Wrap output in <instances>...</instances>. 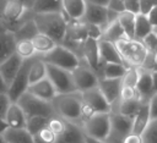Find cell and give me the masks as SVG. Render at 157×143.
<instances>
[{"instance_id":"obj_35","label":"cell","mask_w":157,"mask_h":143,"mask_svg":"<svg viewBox=\"0 0 157 143\" xmlns=\"http://www.w3.org/2000/svg\"><path fill=\"white\" fill-rule=\"evenodd\" d=\"M126 68L128 67L125 65H121V64H103L101 78L121 79Z\"/></svg>"},{"instance_id":"obj_24","label":"cell","mask_w":157,"mask_h":143,"mask_svg":"<svg viewBox=\"0 0 157 143\" xmlns=\"http://www.w3.org/2000/svg\"><path fill=\"white\" fill-rule=\"evenodd\" d=\"M63 13L67 20H80L86 10V0H61Z\"/></svg>"},{"instance_id":"obj_26","label":"cell","mask_w":157,"mask_h":143,"mask_svg":"<svg viewBox=\"0 0 157 143\" xmlns=\"http://www.w3.org/2000/svg\"><path fill=\"white\" fill-rule=\"evenodd\" d=\"M153 26L147 15L137 13L135 21V39L145 40L151 33H153Z\"/></svg>"},{"instance_id":"obj_22","label":"cell","mask_w":157,"mask_h":143,"mask_svg":"<svg viewBox=\"0 0 157 143\" xmlns=\"http://www.w3.org/2000/svg\"><path fill=\"white\" fill-rule=\"evenodd\" d=\"M136 89L141 97V100L148 103L150 98L153 95V82H152V72L142 70L140 73V78L136 84Z\"/></svg>"},{"instance_id":"obj_10","label":"cell","mask_w":157,"mask_h":143,"mask_svg":"<svg viewBox=\"0 0 157 143\" xmlns=\"http://www.w3.org/2000/svg\"><path fill=\"white\" fill-rule=\"evenodd\" d=\"M110 134L105 142L121 143L125 136L132 132V119L126 117L118 111H110Z\"/></svg>"},{"instance_id":"obj_50","label":"cell","mask_w":157,"mask_h":143,"mask_svg":"<svg viewBox=\"0 0 157 143\" xmlns=\"http://www.w3.org/2000/svg\"><path fill=\"white\" fill-rule=\"evenodd\" d=\"M7 88H9V86L6 84L5 79L2 78V76H1V73H0V94H1V93H6V92H7Z\"/></svg>"},{"instance_id":"obj_46","label":"cell","mask_w":157,"mask_h":143,"mask_svg":"<svg viewBox=\"0 0 157 143\" xmlns=\"http://www.w3.org/2000/svg\"><path fill=\"white\" fill-rule=\"evenodd\" d=\"M125 11L132 12L135 15L140 13V0H124Z\"/></svg>"},{"instance_id":"obj_51","label":"cell","mask_w":157,"mask_h":143,"mask_svg":"<svg viewBox=\"0 0 157 143\" xmlns=\"http://www.w3.org/2000/svg\"><path fill=\"white\" fill-rule=\"evenodd\" d=\"M90 2H93V4H97V5H101V6H108V4L110 2V0H87Z\"/></svg>"},{"instance_id":"obj_48","label":"cell","mask_w":157,"mask_h":143,"mask_svg":"<svg viewBox=\"0 0 157 143\" xmlns=\"http://www.w3.org/2000/svg\"><path fill=\"white\" fill-rule=\"evenodd\" d=\"M121 143H144L142 139V134H137V133H129L128 136H125V138L123 139Z\"/></svg>"},{"instance_id":"obj_20","label":"cell","mask_w":157,"mask_h":143,"mask_svg":"<svg viewBox=\"0 0 157 143\" xmlns=\"http://www.w3.org/2000/svg\"><path fill=\"white\" fill-rule=\"evenodd\" d=\"M82 126L66 120V127L64 132L56 137L55 143H86Z\"/></svg>"},{"instance_id":"obj_16","label":"cell","mask_w":157,"mask_h":143,"mask_svg":"<svg viewBox=\"0 0 157 143\" xmlns=\"http://www.w3.org/2000/svg\"><path fill=\"white\" fill-rule=\"evenodd\" d=\"M98 88L107 99V101L113 106L119 101L120 89H121V79H110V78H99Z\"/></svg>"},{"instance_id":"obj_8","label":"cell","mask_w":157,"mask_h":143,"mask_svg":"<svg viewBox=\"0 0 157 143\" xmlns=\"http://www.w3.org/2000/svg\"><path fill=\"white\" fill-rule=\"evenodd\" d=\"M16 103L20 104V106L23 109V111H25L27 117H31V116L50 117V116H53L55 114L52 103L42 100V99L32 95L28 92L23 93Z\"/></svg>"},{"instance_id":"obj_13","label":"cell","mask_w":157,"mask_h":143,"mask_svg":"<svg viewBox=\"0 0 157 143\" xmlns=\"http://www.w3.org/2000/svg\"><path fill=\"white\" fill-rule=\"evenodd\" d=\"M78 57L82 64H86L88 67H91L101 78L102 73V67L103 64L99 57V48H98V40L96 39H87L85 44L82 45Z\"/></svg>"},{"instance_id":"obj_49","label":"cell","mask_w":157,"mask_h":143,"mask_svg":"<svg viewBox=\"0 0 157 143\" xmlns=\"http://www.w3.org/2000/svg\"><path fill=\"white\" fill-rule=\"evenodd\" d=\"M147 16H148V18H150L152 26H153V27H157V6H156Z\"/></svg>"},{"instance_id":"obj_23","label":"cell","mask_w":157,"mask_h":143,"mask_svg":"<svg viewBox=\"0 0 157 143\" xmlns=\"http://www.w3.org/2000/svg\"><path fill=\"white\" fill-rule=\"evenodd\" d=\"M15 34L10 31H4L0 33V65L15 54L16 48Z\"/></svg>"},{"instance_id":"obj_33","label":"cell","mask_w":157,"mask_h":143,"mask_svg":"<svg viewBox=\"0 0 157 143\" xmlns=\"http://www.w3.org/2000/svg\"><path fill=\"white\" fill-rule=\"evenodd\" d=\"M135 21H136V15L132 12L124 11L118 15V22L129 39L135 38Z\"/></svg>"},{"instance_id":"obj_54","label":"cell","mask_w":157,"mask_h":143,"mask_svg":"<svg viewBox=\"0 0 157 143\" xmlns=\"http://www.w3.org/2000/svg\"><path fill=\"white\" fill-rule=\"evenodd\" d=\"M7 128H9V127H7L6 122H5V120H4V119H0V133H4Z\"/></svg>"},{"instance_id":"obj_6","label":"cell","mask_w":157,"mask_h":143,"mask_svg":"<svg viewBox=\"0 0 157 143\" xmlns=\"http://www.w3.org/2000/svg\"><path fill=\"white\" fill-rule=\"evenodd\" d=\"M40 57L47 64L54 65L56 67H60V68H64L71 72L81 64V60L76 55V53H74L71 49H69L67 46L63 44H58L50 53Z\"/></svg>"},{"instance_id":"obj_56","label":"cell","mask_w":157,"mask_h":143,"mask_svg":"<svg viewBox=\"0 0 157 143\" xmlns=\"http://www.w3.org/2000/svg\"><path fill=\"white\" fill-rule=\"evenodd\" d=\"M0 143H7V142L5 141V137H4L2 133H0Z\"/></svg>"},{"instance_id":"obj_31","label":"cell","mask_w":157,"mask_h":143,"mask_svg":"<svg viewBox=\"0 0 157 143\" xmlns=\"http://www.w3.org/2000/svg\"><path fill=\"white\" fill-rule=\"evenodd\" d=\"M2 134L7 143H34L33 136L26 128H7Z\"/></svg>"},{"instance_id":"obj_1","label":"cell","mask_w":157,"mask_h":143,"mask_svg":"<svg viewBox=\"0 0 157 143\" xmlns=\"http://www.w3.org/2000/svg\"><path fill=\"white\" fill-rule=\"evenodd\" d=\"M102 29L94 24L87 23L83 18L67 20L66 33L63 45L71 49L78 56V53L87 39L99 40L102 38Z\"/></svg>"},{"instance_id":"obj_25","label":"cell","mask_w":157,"mask_h":143,"mask_svg":"<svg viewBox=\"0 0 157 143\" xmlns=\"http://www.w3.org/2000/svg\"><path fill=\"white\" fill-rule=\"evenodd\" d=\"M150 122H151V114H150L148 103H142L140 110L132 119V133L142 134Z\"/></svg>"},{"instance_id":"obj_41","label":"cell","mask_w":157,"mask_h":143,"mask_svg":"<svg viewBox=\"0 0 157 143\" xmlns=\"http://www.w3.org/2000/svg\"><path fill=\"white\" fill-rule=\"evenodd\" d=\"M55 141H56V136L48 126L33 136L34 143H55Z\"/></svg>"},{"instance_id":"obj_53","label":"cell","mask_w":157,"mask_h":143,"mask_svg":"<svg viewBox=\"0 0 157 143\" xmlns=\"http://www.w3.org/2000/svg\"><path fill=\"white\" fill-rule=\"evenodd\" d=\"M85 142L86 143H108L105 141H98V139H94V138H91V137H85Z\"/></svg>"},{"instance_id":"obj_5","label":"cell","mask_w":157,"mask_h":143,"mask_svg":"<svg viewBox=\"0 0 157 143\" xmlns=\"http://www.w3.org/2000/svg\"><path fill=\"white\" fill-rule=\"evenodd\" d=\"M126 67H141L148 54V48L142 40L124 38L115 43Z\"/></svg>"},{"instance_id":"obj_9","label":"cell","mask_w":157,"mask_h":143,"mask_svg":"<svg viewBox=\"0 0 157 143\" xmlns=\"http://www.w3.org/2000/svg\"><path fill=\"white\" fill-rule=\"evenodd\" d=\"M47 78L53 83L58 94L71 93V92L77 90L75 87V83H74L71 71L47 64Z\"/></svg>"},{"instance_id":"obj_7","label":"cell","mask_w":157,"mask_h":143,"mask_svg":"<svg viewBox=\"0 0 157 143\" xmlns=\"http://www.w3.org/2000/svg\"><path fill=\"white\" fill-rule=\"evenodd\" d=\"M110 112H97L82 123L85 136L107 141L110 134Z\"/></svg>"},{"instance_id":"obj_32","label":"cell","mask_w":157,"mask_h":143,"mask_svg":"<svg viewBox=\"0 0 157 143\" xmlns=\"http://www.w3.org/2000/svg\"><path fill=\"white\" fill-rule=\"evenodd\" d=\"M32 11L34 13L63 12V4L61 0H34Z\"/></svg>"},{"instance_id":"obj_12","label":"cell","mask_w":157,"mask_h":143,"mask_svg":"<svg viewBox=\"0 0 157 143\" xmlns=\"http://www.w3.org/2000/svg\"><path fill=\"white\" fill-rule=\"evenodd\" d=\"M29 64H31V59L25 60L21 70L12 79V82L9 84L6 94L9 95L12 103H16L20 99V97L27 92L29 87Z\"/></svg>"},{"instance_id":"obj_43","label":"cell","mask_w":157,"mask_h":143,"mask_svg":"<svg viewBox=\"0 0 157 143\" xmlns=\"http://www.w3.org/2000/svg\"><path fill=\"white\" fill-rule=\"evenodd\" d=\"M157 6V0H140V13L148 15Z\"/></svg>"},{"instance_id":"obj_57","label":"cell","mask_w":157,"mask_h":143,"mask_svg":"<svg viewBox=\"0 0 157 143\" xmlns=\"http://www.w3.org/2000/svg\"><path fill=\"white\" fill-rule=\"evenodd\" d=\"M4 31H6V29H5V27H4V24H2V22H1V20H0V33L4 32Z\"/></svg>"},{"instance_id":"obj_44","label":"cell","mask_w":157,"mask_h":143,"mask_svg":"<svg viewBox=\"0 0 157 143\" xmlns=\"http://www.w3.org/2000/svg\"><path fill=\"white\" fill-rule=\"evenodd\" d=\"M12 101L10 100L9 95L6 93H1L0 94V119H4L5 115H6V111L10 106Z\"/></svg>"},{"instance_id":"obj_15","label":"cell","mask_w":157,"mask_h":143,"mask_svg":"<svg viewBox=\"0 0 157 143\" xmlns=\"http://www.w3.org/2000/svg\"><path fill=\"white\" fill-rule=\"evenodd\" d=\"M83 103L91 108L96 114L97 112H110L112 111V105L107 101L102 92L99 90L98 87L92 88L90 90H86L82 93Z\"/></svg>"},{"instance_id":"obj_55","label":"cell","mask_w":157,"mask_h":143,"mask_svg":"<svg viewBox=\"0 0 157 143\" xmlns=\"http://www.w3.org/2000/svg\"><path fill=\"white\" fill-rule=\"evenodd\" d=\"M17 1H20V2H22L23 5H26L28 9H31L32 10V6H33V4H34V0H17Z\"/></svg>"},{"instance_id":"obj_19","label":"cell","mask_w":157,"mask_h":143,"mask_svg":"<svg viewBox=\"0 0 157 143\" xmlns=\"http://www.w3.org/2000/svg\"><path fill=\"white\" fill-rule=\"evenodd\" d=\"M9 128H26L27 116L18 103H11L4 117Z\"/></svg>"},{"instance_id":"obj_38","label":"cell","mask_w":157,"mask_h":143,"mask_svg":"<svg viewBox=\"0 0 157 143\" xmlns=\"http://www.w3.org/2000/svg\"><path fill=\"white\" fill-rule=\"evenodd\" d=\"M140 73H141V68L140 67H128L123 78H121V84L123 86H131V87H136L137 81L140 78Z\"/></svg>"},{"instance_id":"obj_17","label":"cell","mask_w":157,"mask_h":143,"mask_svg":"<svg viewBox=\"0 0 157 143\" xmlns=\"http://www.w3.org/2000/svg\"><path fill=\"white\" fill-rule=\"evenodd\" d=\"M27 92L31 93L32 95L42 99V100L49 101V103H52L54 100V98L58 95V92L55 90L53 83L48 78H44V79H42L39 82L29 84Z\"/></svg>"},{"instance_id":"obj_21","label":"cell","mask_w":157,"mask_h":143,"mask_svg":"<svg viewBox=\"0 0 157 143\" xmlns=\"http://www.w3.org/2000/svg\"><path fill=\"white\" fill-rule=\"evenodd\" d=\"M23 62H25V60H22L17 54H13L12 56H10L7 60H5L0 65V73H1V76L5 79L7 86L16 77V75L21 70Z\"/></svg>"},{"instance_id":"obj_4","label":"cell","mask_w":157,"mask_h":143,"mask_svg":"<svg viewBox=\"0 0 157 143\" xmlns=\"http://www.w3.org/2000/svg\"><path fill=\"white\" fill-rule=\"evenodd\" d=\"M34 22L38 27L39 33L50 37L58 44L64 43L67 18L63 12L34 13Z\"/></svg>"},{"instance_id":"obj_42","label":"cell","mask_w":157,"mask_h":143,"mask_svg":"<svg viewBox=\"0 0 157 143\" xmlns=\"http://www.w3.org/2000/svg\"><path fill=\"white\" fill-rule=\"evenodd\" d=\"M142 139L144 143H157V119L151 120L142 133Z\"/></svg>"},{"instance_id":"obj_2","label":"cell","mask_w":157,"mask_h":143,"mask_svg":"<svg viewBox=\"0 0 157 143\" xmlns=\"http://www.w3.org/2000/svg\"><path fill=\"white\" fill-rule=\"evenodd\" d=\"M54 112L63 119L77 123L82 126L81 114H82V105H83V98L82 93L78 90L71 92V93H64L58 94L54 100L52 101Z\"/></svg>"},{"instance_id":"obj_59","label":"cell","mask_w":157,"mask_h":143,"mask_svg":"<svg viewBox=\"0 0 157 143\" xmlns=\"http://www.w3.org/2000/svg\"><path fill=\"white\" fill-rule=\"evenodd\" d=\"M153 32H155V33L157 34V27H155V28H153Z\"/></svg>"},{"instance_id":"obj_45","label":"cell","mask_w":157,"mask_h":143,"mask_svg":"<svg viewBox=\"0 0 157 143\" xmlns=\"http://www.w3.org/2000/svg\"><path fill=\"white\" fill-rule=\"evenodd\" d=\"M110 11L115 12V13H121L125 11V4H124V0H110V2L108 4L107 6Z\"/></svg>"},{"instance_id":"obj_29","label":"cell","mask_w":157,"mask_h":143,"mask_svg":"<svg viewBox=\"0 0 157 143\" xmlns=\"http://www.w3.org/2000/svg\"><path fill=\"white\" fill-rule=\"evenodd\" d=\"M33 46L36 49V53L38 56H44L48 53H50L56 45L58 43L55 40H53L50 37L43 34V33H38L33 39H32Z\"/></svg>"},{"instance_id":"obj_30","label":"cell","mask_w":157,"mask_h":143,"mask_svg":"<svg viewBox=\"0 0 157 143\" xmlns=\"http://www.w3.org/2000/svg\"><path fill=\"white\" fill-rule=\"evenodd\" d=\"M142 100H129V101H118L112 106V111H118L119 114L134 119V116L137 114V111L140 110L141 105H142Z\"/></svg>"},{"instance_id":"obj_37","label":"cell","mask_w":157,"mask_h":143,"mask_svg":"<svg viewBox=\"0 0 157 143\" xmlns=\"http://www.w3.org/2000/svg\"><path fill=\"white\" fill-rule=\"evenodd\" d=\"M48 121L49 117L45 116H31L27 117V122H26V130L32 134H37L38 132H40L43 128H45L48 126Z\"/></svg>"},{"instance_id":"obj_40","label":"cell","mask_w":157,"mask_h":143,"mask_svg":"<svg viewBox=\"0 0 157 143\" xmlns=\"http://www.w3.org/2000/svg\"><path fill=\"white\" fill-rule=\"evenodd\" d=\"M120 101H129V100H141V97L136 89V87H131V86H123L121 84V89H120V97H119Z\"/></svg>"},{"instance_id":"obj_58","label":"cell","mask_w":157,"mask_h":143,"mask_svg":"<svg viewBox=\"0 0 157 143\" xmlns=\"http://www.w3.org/2000/svg\"><path fill=\"white\" fill-rule=\"evenodd\" d=\"M156 71H157V53H156Z\"/></svg>"},{"instance_id":"obj_47","label":"cell","mask_w":157,"mask_h":143,"mask_svg":"<svg viewBox=\"0 0 157 143\" xmlns=\"http://www.w3.org/2000/svg\"><path fill=\"white\" fill-rule=\"evenodd\" d=\"M148 106H150L151 120H156L157 119V93H153V95L150 98Z\"/></svg>"},{"instance_id":"obj_36","label":"cell","mask_w":157,"mask_h":143,"mask_svg":"<svg viewBox=\"0 0 157 143\" xmlns=\"http://www.w3.org/2000/svg\"><path fill=\"white\" fill-rule=\"evenodd\" d=\"M15 54H17L22 60H29V59H33V57L38 56L37 53H36V49L33 46L32 40H28V39L16 42Z\"/></svg>"},{"instance_id":"obj_39","label":"cell","mask_w":157,"mask_h":143,"mask_svg":"<svg viewBox=\"0 0 157 143\" xmlns=\"http://www.w3.org/2000/svg\"><path fill=\"white\" fill-rule=\"evenodd\" d=\"M48 127H49V128L55 133V136L58 137V136H60V134L64 132V130H65V127H66V120L63 119L61 116L54 114L53 116L49 117Z\"/></svg>"},{"instance_id":"obj_14","label":"cell","mask_w":157,"mask_h":143,"mask_svg":"<svg viewBox=\"0 0 157 143\" xmlns=\"http://www.w3.org/2000/svg\"><path fill=\"white\" fill-rule=\"evenodd\" d=\"M82 18L87 23H91V24H94V26L99 27L102 29V32L110 23L108 7L90 2L87 0H86V10H85V13H83Z\"/></svg>"},{"instance_id":"obj_18","label":"cell","mask_w":157,"mask_h":143,"mask_svg":"<svg viewBox=\"0 0 157 143\" xmlns=\"http://www.w3.org/2000/svg\"><path fill=\"white\" fill-rule=\"evenodd\" d=\"M98 48H99V57L102 64H121L125 65L123 61V57L114 43L99 39L98 40Z\"/></svg>"},{"instance_id":"obj_52","label":"cell","mask_w":157,"mask_h":143,"mask_svg":"<svg viewBox=\"0 0 157 143\" xmlns=\"http://www.w3.org/2000/svg\"><path fill=\"white\" fill-rule=\"evenodd\" d=\"M152 82H153V92L157 93V71L152 72Z\"/></svg>"},{"instance_id":"obj_3","label":"cell","mask_w":157,"mask_h":143,"mask_svg":"<svg viewBox=\"0 0 157 143\" xmlns=\"http://www.w3.org/2000/svg\"><path fill=\"white\" fill-rule=\"evenodd\" d=\"M34 12L17 0L0 1V20L6 31L15 32L25 21L33 17Z\"/></svg>"},{"instance_id":"obj_28","label":"cell","mask_w":157,"mask_h":143,"mask_svg":"<svg viewBox=\"0 0 157 143\" xmlns=\"http://www.w3.org/2000/svg\"><path fill=\"white\" fill-rule=\"evenodd\" d=\"M38 33H39V31H38V27H37V24L34 22V15H33V17L28 18L27 21H25L13 32L16 40H23V39L32 40Z\"/></svg>"},{"instance_id":"obj_27","label":"cell","mask_w":157,"mask_h":143,"mask_svg":"<svg viewBox=\"0 0 157 143\" xmlns=\"http://www.w3.org/2000/svg\"><path fill=\"white\" fill-rule=\"evenodd\" d=\"M47 78V64L40 56L31 59L29 64V84Z\"/></svg>"},{"instance_id":"obj_11","label":"cell","mask_w":157,"mask_h":143,"mask_svg":"<svg viewBox=\"0 0 157 143\" xmlns=\"http://www.w3.org/2000/svg\"><path fill=\"white\" fill-rule=\"evenodd\" d=\"M71 73H72L75 87L78 92L83 93L86 90L98 87V82H99L98 75L86 64L81 62Z\"/></svg>"},{"instance_id":"obj_34","label":"cell","mask_w":157,"mask_h":143,"mask_svg":"<svg viewBox=\"0 0 157 143\" xmlns=\"http://www.w3.org/2000/svg\"><path fill=\"white\" fill-rule=\"evenodd\" d=\"M124 38H128V37L125 35V33H124L121 26L119 24L118 20H115L114 22L109 23V24L107 26V28L103 31V33H102V38H101V39L115 44L117 42L124 39Z\"/></svg>"},{"instance_id":"obj_60","label":"cell","mask_w":157,"mask_h":143,"mask_svg":"<svg viewBox=\"0 0 157 143\" xmlns=\"http://www.w3.org/2000/svg\"><path fill=\"white\" fill-rule=\"evenodd\" d=\"M0 1H1V0H0Z\"/></svg>"}]
</instances>
